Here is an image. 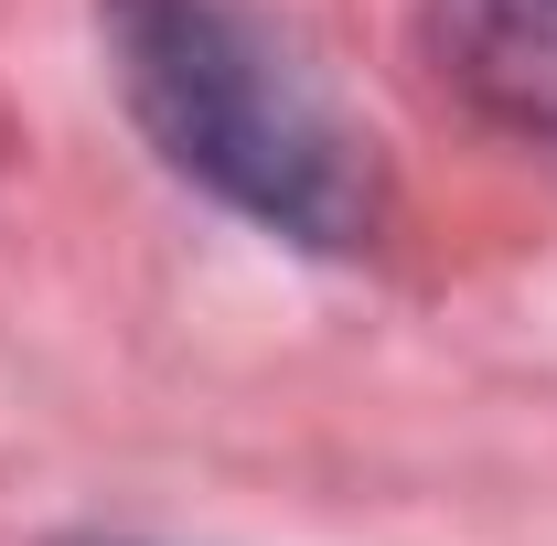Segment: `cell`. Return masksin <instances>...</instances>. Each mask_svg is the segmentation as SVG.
I'll list each match as a JSON object with an SVG mask.
<instances>
[{"mask_svg": "<svg viewBox=\"0 0 557 546\" xmlns=\"http://www.w3.org/2000/svg\"><path fill=\"white\" fill-rule=\"evenodd\" d=\"M97 54L172 183L300 258H364L386 225L375 139L311 86L247 0H97Z\"/></svg>", "mask_w": 557, "mask_h": 546, "instance_id": "cell-1", "label": "cell"}, {"mask_svg": "<svg viewBox=\"0 0 557 546\" xmlns=\"http://www.w3.org/2000/svg\"><path fill=\"white\" fill-rule=\"evenodd\" d=\"M418 54L450 108L557 150V0H418Z\"/></svg>", "mask_w": 557, "mask_h": 546, "instance_id": "cell-2", "label": "cell"}, {"mask_svg": "<svg viewBox=\"0 0 557 546\" xmlns=\"http://www.w3.org/2000/svg\"><path fill=\"white\" fill-rule=\"evenodd\" d=\"M54 546H139V536H54Z\"/></svg>", "mask_w": 557, "mask_h": 546, "instance_id": "cell-3", "label": "cell"}]
</instances>
